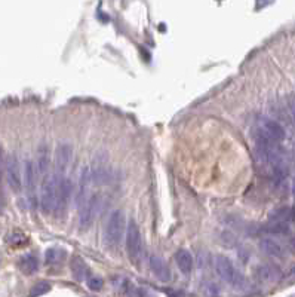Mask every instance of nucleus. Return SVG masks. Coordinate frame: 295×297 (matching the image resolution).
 Segmentation results:
<instances>
[{"label":"nucleus","instance_id":"nucleus-1","mask_svg":"<svg viewBox=\"0 0 295 297\" xmlns=\"http://www.w3.org/2000/svg\"><path fill=\"white\" fill-rule=\"evenodd\" d=\"M59 178L54 174H45L40 189V207L43 213H54L58 207Z\"/></svg>","mask_w":295,"mask_h":297},{"label":"nucleus","instance_id":"nucleus-2","mask_svg":"<svg viewBox=\"0 0 295 297\" xmlns=\"http://www.w3.org/2000/svg\"><path fill=\"white\" fill-rule=\"evenodd\" d=\"M126 253L132 263H138L143 256V238L134 220H131L126 227Z\"/></svg>","mask_w":295,"mask_h":297},{"label":"nucleus","instance_id":"nucleus-3","mask_svg":"<svg viewBox=\"0 0 295 297\" xmlns=\"http://www.w3.org/2000/svg\"><path fill=\"white\" fill-rule=\"evenodd\" d=\"M215 271L224 283H229V284H232L237 289L245 284L243 277L236 272L232 260L226 256H217L215 257Z\"/></svg>","mask_w":295,"mask_h":297},{"label":"nucleus","instance_id":"nucleus-4","mask_svg":"<svg viewBox=\"0 0 295 297\" xmlns=\"http://www.w3.org/2000/svg\"><path fill=\"white\" fill-rule=\"evenodd\" d=\"M125 227H126V219L123 211L118 210L115 213H112V216L109 217L107 226H106V238L112 245H118L125 233Z\"/></svg>","mask_w":295,"mask_h":297},{"label":"nucleus","instance_id":"nucleus-5","mask_svg":"<svg viewBox=\"0 0 295 297\" xmlns=\"http://www.w3.org/2000/svg\"><path fill=\"white\" fill-rule=\"evenodd\" d=\"M98 196L97 195H91L79 208V224L82 230H86L92 226L97 211H98Z\"/></svg>","mask_w":295,"mask_h":297},{"label":"nucleus","instance_id":"nucleus-6","mask_svg":"<svg viewBox=\"0 0 295 297\" xmlns=\"http://www.w3.org/2000/svg\"><path fill=\"white\" fill-rule=\"evenodd\" d=\"M6 174H7V183L10 189L18 193L22 187V180H21L19 160L15 153H10L6 159Z\"/></svg>","mask_w":295,"mask_h":297},{"label":"nucleus","instance_id":"nucleus-7","mask_svg":"<svg viewBox=\"0 0 295 297\" xmlns=\"http://www.w3.org/2000/svg\"><path fill=\"white\" fill-rule=\"evenodd\" d=\"M71 153H73V148L67 143H62L57 148V153H55V175L61 180L65 177V171L70 165L71 160Z\"/></svg>","mask_w":295,"mask_h":297},{"label":"nucleus","instance_id":"nucleus-8","mask_svg":"<svg viewBox=\"0 0 295 297\" xmlns=\"http://www.w3.org/2000/svg\"><path fill=\"white\" fill-rule=\"evenodd\" d=\"M257 128H260L264 134H267L270 139H273L278 143H282L287 137L284 127L279 122H276L270 118H266V116L258 118V127Z\"/></svg>","mask_w":295,"mask_h":297},{"label":"nucleus","instance_id":"nucleus-9","mask_svg":"<svg viewBox=\"0 0 295 297\" xmlns=\"http://www.w3.org/2000/svg\"><path fill=\"white\" fill-rule=\"evenodd\" d=\"M24 181H25V189H27V195H28V201L31 204L33 208H36L37 205V196H36V171H34V165L31 160L25 162V171H24Z\"/></svg>","mask_w":295,"mask_h":297},{"label":"nucleus","instance_id":"nucleus-10","mask_svg":"<svg viewBox=\"0 0 295 297\" xmlns=\"http://www.w3.org/2000/svg\"><path fill=\"white\" fill-rule=\"evenodd\" d=\"M150 269H151L153 275L162 283H169L172 280V274H171L169 266L159 256H151L150 257Z\"/></svg>","mask_w":295,"mask_h":297},{"label":"nucleus","instance_id":"nucleus-11","mask_svg":"<svg viewBox=\"0 0 295 297\" xmlns=\"http://www.w3.org/2000/svg\"><path fill=\"white\" fill-rule=\"evenodd\" d=\"M257 278L261 283H278L281 280V269L275 265H261L255 271Z\"/></svg>","mask_w":295,"mask_h":297},{"label":"nucleus","instance_id":"nucleus-12","mask_svg":"<svg viewBox=\"0 0 295 297\" xmlns=\"http://www.w3.org/2000/svg\"><path fill=\"white\" fill-rule=\"evenodd\" d=\"M71 198V183L67 177L59 180V193H58V207L55 213H64Z\"/></svg>","mask_w":295,"mask_h":297},{"label":"nucleus","instance_id":"nucleus-13","mask_svg":"<svg viewBox=\"0 0 295 297\" xmlns=\"http://www.w3.org/2000/svg\"><path fill=\"white\" fill-rule=\"evenodd\" d=\"M260 248L263 253H266L270 257H282L285 254V248L272 238H263L260 241Z\"/></svg>","mask_w":295,"mask_h":297},{"label":"nucleus","instance_id":"nucleus-14","mask_svg":"<svg viewBox=\"0 0 295 297\" xmlns=\"http://www.w3.org/2000/svg\"><path fill=\"white\" fill-rule=\"evenodd\" d=\"M175 262H177V266L178 269L184 274V275H188L193 269V256L190 251L187 250H178L175 253Z\"/></svg>","mask_w":295,"mask_h":297},{"label":"nucleus","instance_id":"nucleus-15","mask_svg":"<svg viewBox=\"0 0 295 297\" xmlns=\"http://www.w3.org/2000/svg\"><path fill=\"white\" fill-rule=\"evenodd\" d=\"M19 269L27 275L34 274L39 269V259L34 254H25L19 262Z\"/></svg>","mask_w":295,"mask_h":297},{"label":"nucleus","instance_id":"nucleus-16","mask_svg":"<svg viewBox=\"0 0 295 297\" xmlns=\"http://www.w3.org/2000/svg\"><path fill=\"white\" fill-rule=\"evenodd\" d=\"M67 253L64 248H58V247H52V248H48L46 253H45V259H46V263L49 265H57V263H61L64 259H65Z\"/></svg>","mask_w":295,"mask_h":297},{"label":"nucleus","instance_id":"nucleus-17","mask_svg":"<svg viewBox=\"0 0 295 297\" xmlns=\"http://www.w3.org/2000/svg\"><path fill=\"white\" fill-rule=\"evenodd\" d=\"M70 266H71V274H73V277L77 281H82L86 277V265H85V262H83L82 257L74 256L71 259V265Z\"/></svg>","mask_w":295,"mask_h":297},{"label":"nucleus","instance_id":"nucleus-18","mask_svg":"<svg viewBox=\"0 0 295 297\" xmlns=\"http://www.w3.org/2000/svg\"><path fill=\"white\" fill-rule=\"evenodd\" d=\"M261 230L266 232V233H272V235H285V233L290 232V226H288V223L270 222L266 226H263Z\"/></svg>","mask_w":295,"mask_h":297},{"label":"nucleus","instance_id":"nucleus-19","mask_svg":"<svg viewBox=\"0 0 295 297\" xmlns=\"http://www.w3.org/2000/svg\"><path fill=\"white\" fill-rule=\"evenodd\" d=\"M294 213L290 207H282L276 211H273L270 214V222H281V223H288L290 220H293Z\"/></svg>","mask_w":295,"mask_h":297},{"label":"nucleus","instance_id":"nucleus-20","mask_svg":"<svg viewBox=\"0 0 295 297\" xmlns=\"http://www.w3.org/2000/svg\"><path fill=\"white\" fill-rule=\"evenodd\" d=\"M49 290H51V284L46 283V281H40V283H37V284L30 290V297L43 296V295H46Z\"/></svg>","mask_w":295,"mask_h":297},{"label":"nucleus","instance_id":"nucleus-21","mask_svg":"<svg viewBox=\"0 0 295 297\" xmlns=\"http://www.w3.org/2000/svg\"><path fill=\"white\" fill-rule=\"evenodd\" d=\"M88 287L92 292H100L104 287V280L101 277H89L88 278Z\"/></svg>","mask_w":295,"mask_h":297},{"label":"nucleus","instance_id":"nucleus-22","mask_svg":"<svg viewBox=\"0 0 295 297\" xmlns=\"http://www.w3.org/2000/svg\"><path fill=\"white\" fill-rule=\"evenodd\" d=\"M288 107H290V113H291V118H293V121H294L295 124V95H291L290 97V100H288Z\"/></svg>","mask_w":295,"mask_h":297},{"label":"nucleus","instance_id":"nucleus-23","mask_svg":"<svg viewBox=\"0 0 295 297\" xmlns=\"http://www.w3.org/2000/svg\"><path fill=\"white\" fill-rule=\"evenodd\" d=\"M4 168H6V162H4V159H3V154H1V148H0V181H1V177H3Z\"/></svg>","mask_w":295,"mask_h":297}]
</instances>
